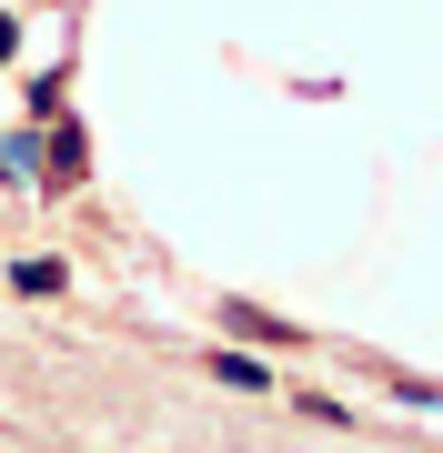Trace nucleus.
Listing matches in <instances>:
<instances>
[{
	"label": "nucleus",
	"mask_w": 443,
	"mask_h": 453,
	"mask_svg": "<svg viewBox=\"0 0 443 453\" xmlns=\"http://www.w3.org/2000/svg\"><path fill=\"white\" fill-rule=\"evenodd\" d=\"M11 292L50 303V292H71V262H61V252H20V262H11Z\"/></svg>",
	"instance_id": "1"
},
{
	"label": "nucleus",
	"mask_w": 443,
	"mask_h": 453,
	"mask_svg": "<svg viewBox=\"0 0 443 453\" xmlns=\"http://www.w3.org/2000/svg\"><path fill=\"white\" fill-rule=\"evenodd\" d=\"M11 61H20V20L0 11V71H11Z\"/></svg>",
	"instance_id": "3"
},
{
	"label": "nucleus",
	"mask_w": 443,
	"mask_h": 453,
	"mask_svg": "<svg viewBox=\"0 0 443 453\" xmlns=\"http://www.w3.org/2000/svg\"><path fill=\"white\" fill-rule=\"evenodd\" d=\"M0 181H20V162H11V142H0Z\"/></svg>",
	"instance_id": "4"
},
{
	"label": "nucleus",
	"mask_w": 443,
	"mask_h": 453,
	"mask_svg": "<svg viewBox=\"0 0 443 453\" xmlns=\"http://www.w3.org/2000/svg\"><path fill=\"white\" fill-rule=\"evenodd\" d=\"M212 383H232V393H272V372L252 363V353H232V342H222V353H212Z\"/></svg>",
	"instance_id": "2"
}]
</instances>
